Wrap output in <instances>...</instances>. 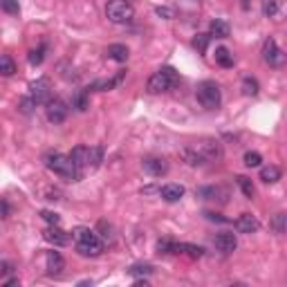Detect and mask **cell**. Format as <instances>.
<instances>
[{
  "label": "cell",
  "instance_id": "1",
  "mask_svg": "<svg viewBox=\"0 0 287 287\" xmlns=\"http://www.w3.org/2000/svg\"><path fill=\"white\" fill-rule=\"evenodd\" d=\"M45 166L52 170V173L61 175L63 180L68 182H79L83 178V173L74 166L70 155H63V152H47L45 155Z\"/></svg>",
  "mask_w": 287,
  "mask_h": 287
},
{
  "label": "cell",
  "instance_id": "2",
  "mask_svg": "<svg viewBox=\"0 0 287 287\" xmlns=\"http://www.w3.org/2000/svg\"><path fill=\"white\" fill-rule=\"evenodd\" d=\"M74 242H76V252L81 256H90V258H97V256L103 254V240L99 234L94 231L85 229V227H79L74 229Z\"/></svg>",
  "mask_w": 287,
  "mask_h": 287
},
{
  "label": "cell",
  "instance_id": "3",
  "mask_svg": "<svg viewBox=\"0 0 287 287\" xmlns=\"http://www.w3.org/2000/svg\"><path fill=\"white\" fill-rule=\"evenodd\" d=\"M180 83V76L178 72L173 68H160L157 72H152L148 83H146V90H148L150 94H160V92H168V90H173L175 85Z\"/></svg>",
  "mask_w": 287,
  "mask_h": 287
},
{
  "label": "cell",
  "instance_id": "4",
  "mask_svg": "<svg viewBox=\"0 0 287 287\" xmlns=\"http://www.w3.org/2000/svg\"><path fill=\"white\" fill-rule=\"evenodd\" d=\"M106 16L114 25H126V23H132L135 9H132V5L128 0H110L106 5Z\"/></svg>",
  "mask_w": 287,
  "mask_h": 287
},
{
  "label": "cell",
  "instance_id": "5",
  "mask_svg": "<svg viewBox=\"0 0 287 287\" xmlns=\"http://www.w3.org/2000/svg\"><path fill=\"white\" fill-rule=\"evenodd\" d=\"M195 97H198V101L202 103L204 108H209V110H216L220 103H222V90H220V85L216 81L198 83V88H195Z\"/></svg>",
  "mask_w": 287,
  "mask_h": 287
},
{
  "label": "cell",
  "instance_id": "6",
  "mask_svg": "<svg viewBox=\"0 0 287 287\" xmlns=\"http://www.w3.org/2000/svg\"><path fill=\"white\" fill-rule=\"evenodd\" d=\"M27 97L36 103V106L47 103L52 99V83H50V79L41 76V79H36V81H32V83H29V90H27Z\"/></svg>",
  "mask_w": 287,
  "mask_h": 287
},
{
  "label": "cell",
  "instance_id": "7",
  "mask_svg": "<svg viewBox=\"0 0 287 287\" xmlns=\"http://www.w3.org/2000/svg\"><path fill=\"white\" fill-rule=\"evenodd\" d=\"M262 59H265L267 65H272V68H280V65H285L287 61V54L278 47V43L274 39H267L262 43Z\"/></svg>",
  "mask_w": 287,
  "mask_h": 287
},
{
  "label": "cell",
  "instance_id": "8",
  "mask_svg": "<svg viewBox=\"0 0 287 287\" xmlns=\"http://www.w3.org/2000/svg\"><path fill=\"white\" fill-rule=\"evenodd\" d=\"M195 148H198L206 157V162H220V160H222V146H220L218 139H209V137H206L200 144H195Z\"/></svg>",
  "mask_w": 287,
  "mask_h": 287
},
{
  "label": "cell",
  "instance_id": "9",
  "mask_svg": "<svg viewBox=\"0 0 287 287\" xmlns=\"http://www.w3.org/2000/svg\"><path fill=\"white\" fill-rule=\"evenodd\" d=\"M45 114L52 124H63L65 117H68V106L61 99H50L45 103Z\"/></svg>",
  "mask_w": 287,
  "mask_h": 287
},
{
  "label": "cell",
  "instance_id": "10",
  "mask_svg": "<svg viewBox=\"0 0 287 287\" xmlns=\"http://www.w3.org/2000/svg\"><path fill=\"white\" fill-rule=\"evenodd\" d=\"M43 238H45V240L50 242V245H54V247H65L70 242V234L61 229L59 224H50V227L43 231Z\"/></svg>",
  "mask_w": 287,
  "mask_h": 287
},
{
  "label": "cell",
  "instance_id": "11",
  "mask_svg": "<svg viewBox=\"0 0 287 287\" xmlns=\"http://www.w3.org/2000/svg\"><path fill=\"white\" fill-rule=\"evenodd\" d=\"M142 166L146 173L152 175V178H162V175L168 173V162L164 160V157H146L142 162Z\"/></svg>",
  "mask_w": 287,
  "mask_h": 287
},
{
  "label": "cell",
  "instance_id": "12",
  "mask_svg": "<svg viewBox=\"0 0 287 287\" xmlns=\"http://www.w3.org/2000/svg\"><path fill=\"white\" fill-rule=\"evenodd\" d=\"M213 245H216V249L222 254H234L238 247V238H236V234H231V231H222V234L216 236Z\"/></svg>",
  "mask_w": 287,
  "mask_h": 287
},
{
  "label": "cell",
  "instance_id": "13",
  "mask_svg": "<svg viewBox=\"0 0 287 287\" xmlns=\"http://www.w3.org/2000/svg\"><path fill=\"white\" fill-rule=\"evenodd\" d=\"M45 270L50 276H59L61 272L65 270V260H63V256H61L59 252H47L45 254Z\"/></svg>",
  "mask_w": 287,
  "mask_h": 287
},
{
  "label": "cell",
  "instance_id": "14",
  "mask_svg": "<svg viewBox=\"0 0 287 287\" xmlns=\"http://www.w3.org/2000/svg\"><path fill=\"white\" fill-rule=\"evenodd\" d=\"M236 229L240 231V234H256V231L260 229V222L256 216H252V213H242V216L236 220Z\"/></svg>",
  "mask_w": 287,
  "mask_h": 287
},
{
  "label": "cell",
  "instance_id": "15",
  "mask_svg": "<svg viewBox=\"0 0 287 287\" xmlns=\"http://www.w3.org/2000/svg\"><path fill=\"white\" fill-rule=\"evenodd\" d=\"M180 157L188 164V166H204L206 164V157L195 148V146H184V148L180 150Z\"/></svg>",
  "mask_w": 287,
  "mask_h": 287
},
{
  "label": "cell",
  "instance_id": "16",
  "mask_svg": "<svg viewBox=\"0 0 287 287\" xmlns=\"http://www.w3.org/2000/svg\"><path fill=\"white\" fill-rule=\"evenodd\" d=\"M70 157H72L74 166H76L79 170H81V173L90 166V148H85V146H76V148L70 152Z\"/></svg>",
  "mask_w": 287,
  "mask_h": 287
},
{
  "label": "cell",
  "instance_id": "17",
  "mask_svg": "<svg viewBox=\"0 0 287 287\" xmlns=\"http://www.w3.org/2000/svg\"><path fill=\"white\" fill-rule=\"evenodd\" d=\"M160 195L166 202H180V200L184 198V186L182 184H164L160 188Z\"/></svg>",
  "mask_w": 287,
  "mask_h": 287
},
{
  "label": "cell",
  "instance_id": "18",
  "mask_svg": "<svg viewBox=\"0 0 287 287\" xmlns=\"http://www.w3.org/2000/svg\"><path fill=\"white\" fill-rule=\"evenodd\" d=\"M108 59H112V61H117V63H126L128 56H130V52H128V47L126 45H121V43H114V45H108Z\"/></svg>",
  "mask_w": 287,
  "mask_h": 287
},
{
  "label": "cell",
  "instance_id": "19",
  "mask_svg": "<svg viewBox=\"0 0 287 287\" xmlns=\"http://www.w3.org/2000/svg\"><path fill=\"white\" fill-rule=\"evenodd\" d=\"M260 180L265 182V184H274V182L280 180V168L270 164V166H262L260 168Z\"/></svg>",
  "mask_w": 287,
  "mask_h": 287
},
{
  "label": "cell",
  "instance_id": "20",
  "mask_svg": "<svg viewBox=\"0 0 287 287\" xmlns=\"http://www.w3.org/2000/svg\"><path fill=\"white\" fill-rule=\"evenodd\" d=\"M209 36L211 39H227L229 36V25L224 21H213L209 27Z\"/></svg>",
  "mask_w": 287,
  "mask_h": 287
},
{
  "label": "cell",
  "instance_id": "21",
  "mask_svg": "<svg viewBox=\"0 0 287 287\" xmlns=\"http://www.w3.org/2000/svg\"><path fill=\"white\" fill-rule=\"evenodd\" d=\"M236 182H238V186H240V191L245 193V198H249L252 200L254 195H256V188H254V182L247 178V175H238L236 178Z\"/></svg>",
  "mask_w": 287,
  "mask_h": 287
},
{
  "label": "cell",
  "instance_id": "22",
  "mask_svg": "<svg viewBox=\"0 0 287 287\" xmlns=\"http://www.w3.org/2000/svg\"><path fill=\"white\" fill-rule=\"evenodd\" d=\"M178 254H186V256H191V258H202V256H204V247L186 245V242H182V245H178Z\"/></svg>",
  "mask_w": 287,
  "mask_h": 287
},
{
  "label": "cell",
  "instance_id": "23",
  "mask_svg": "<svg viewBox=\"0 0 287 287\" xmlns=\"http://www.w3.org/2000/svg\"><path fill=\"white\" fill-rule=\"evenodd\" d=\"M14 72H16L14 59H11L9 54H3V56H0V74H3V76H11Z\"/></svg>",
  "mask_w": 287,
  "mask_h": 287
},
{
  "label": "cell",
  "instance_id": "24",
  "mask_svg": "<svg viewBox=\"0 0 287 287\" xmlns=\"http://www.w3.org/2000/svg\"><path fill=\"white\" fill-rule=\"evenodd\" d=\"M216 61L222 65V68H231V65H234V54H231L227 47H218L216 50Z\"/></svg>",
  "mask_w": 287,
  "mask_h": 287
},
{
  "label": "cell",
  "instance_id": "25",
  "mask_svg": "<svg viewBox=\"0 0 287 287\" xmlns=\"http://www.w3.org/2000/svg\"><path fill=\"white\" fill-rule=\"evenodd\" d=\"M198 195H202L204 200H216L218 195H222V198H227V191H222V188H218V186H204V188H200ZM220 200V198H218ZM222 202V200H220Z\"/></svg>",
  "mask_w": 287,
  "mask_h": 287
},
{
  "label": "cell",
  "instance_id": "26",
  "mask_svg": "<svg viewBox=\"0 0 287 287\" xmlns=\"http://www.w3.org/2000/svg\"><path fill=\"white\" fill-rule=\"evenodd\" d=\"M258 81L256 79H252V76H245L242 79V92H245L247 97H256L258 94Z\"/></svg>",
  "mask_w": 287,
  "mask_h": 287
},
{
  "label": "cell",
  "instance_id": "27",
  "mask_svg": "<svg viewBox=\"0 0 287 287\" xmlns=\"http://www.w3.org/2000/svg\"><path fill=\"white\" fill-rule=\"evenodd\" d=\"M128 274H130V276H150L152 265H148V262H139V265H132L130 270H128Z\"/></svg>",
  "mask_w": 287,
  "mask_h": 287
},
{
  "label": "cell",
  "instance_id": "28",
  "mask_svg": "<svg viewBox=\"0 0 287 287\" xmlns=\"http://www.w3.org/2000/svg\"><path fill=\"white\" fill-rule=\"evenodd\" d=\"M103 162V148L101 146H92L90 148V168H97Z\"/></svg>",
  "mask_w": 287,
  "mask_h": 287
},
{
  "label": "cell",
  "instance_id": "29",
  "mask_svg": "<svg viewBox=\"0 0 287 287\" xmlns=\"http://www.w3.org/2000/svg\"><path fill=\"white\" fill-rule=\"evenodd\" d=\"M260 164H262L260 152H256V150H247V152H245V166L256 168V166H260Z\"/></svg>",
  "mask_w": 287,
  "mask_h": 287
},
{
  "label": "cell",
  "instance_id": "30",
  "mask_svg": "<svg viewBox=\"0 0 287 287\" xmlns=\"http://www.w3.org/2000/svg\"><path fill=\"white\" fill-rule=\"evenodd\" d=\"M272 227L276 234H283V231H287V213H278L276 218H274Z\"/></svg>",
  "mask_w": 287,
  "mask_h": 287
},
{
  "label": "cell",
  "instance_id": "31",
  "mask_svg": "<svg viewBox=\"0 0 287 287\" xmlns=\"http://www.w3.org/2000/svg\"><path fill=\"white\" fill-rule=\"evenodd\" d=\"M157 252H160V254H178V242L160 240V242H157Z\"/></svg>",
  "mask_w": 287,
  "mask_h": 287
},
{
  "label": "cell",
  "instance_id": "32",
  "mask_svg": "<svg viewBox=\"0 0 287 287\" xmlns=\"http://www.w3.org/2000/svg\"><path fill=\"white\" fill-rule=\"evenodd\" d=\"M99 231H101V240H103V242H112V240H114L112 227H110L106 220H101V222H99Z\"/></svg>",
  "mask_w": 287,
  "mask_h": 287
},
{
  "label": "cell",
  "instance_id": "33",
  "mask_svg": "<svg viewBox=\"0 0 287 287\" xmlns=\"http://www.w3.org/2000/svg\"><path fill=\"white\" fill-rule=\"evenodd\" d=\"M27 59H29V63H32V65H41L43 59H45V45H41L39 50H32Z\"/></svg>",
  "mask_w": 287,
  "mask_h": 287
},
{
  "label": "cell",
  "instance_id": "34",
  "mask_svg": "<svg viewBox=\"0 0 287 287\" xmlns=\"http://www.w3.org/2000/svg\"><path fill=\"white\" fill-rule=\"evenodd\" d=\"M74 108L76 110H88V90H81L76 97H74Z\"/></svg>",
  "mask_w": 287,
  "mask_h": 287
},
{
  "label": "cell",
  "instance_id": "35",
  "mask_svg": "<svg viewBox=\"0 0 287 287\" xmlns=\"http://www.w3.org/2000/svg\"><path fill=\"white\" fill-rule=\"evenodd\" d=\"M0 5H3V9L7 11V14L16 16L18 11H21V5H18V0H0Z\"/></svg>",
  "mask_w": 287,
  "mask_h": 287
},
{
  "label": "cell",
  "instance_id": "36",
  "mask_svg": "<svg viewBox=\"0 0 287 287\" xmlns=\"http://www.w3.org/2000/svg\"><path fill=\"white\" fill-rule=\"evenodd\" d=\"M262 11H265V16H276L278 11V0H265V5H262Z\"/></svg>",
  "mask_w": 287,
  "mask_h": 287
},
{
  "label": "cell",
  "instance_id": "37",
  "mask_svg": "<svg viewBox=\"0 0 287 287\" xmlns=\"http://www.w3.org/2000/svg\"><path fill=\"white\" fill-rule=\"evenodd\" d=\"M18 108H21V112L29 114V112H32V110L36 108V103H34V101H32V99H29V97L25 94V97H23V99H21V106H18Z\"/></svg>",
  "mask_w": 287,
  "mask_h": 287
},
{
  "label": "cell",
  "instance_id": "38",
  "mask_svg": "<svg viewBox=\"0 0 287 287\" xmlns=\"http://www.w3.org/2000/svg\"><path fill=\"white\" fill-rule=\"evenodd\" d=\"M209 39H211L209 34H198V39L193 41V45L198 47L200 52H204V50H206V43H209Z\"/></svg>",
  "mask_w": 287,
  "mask_h": 287
},
{
  "label": "cell",
  "instance_id": "39",
  "mask_svg": "<svg viewBox=\"0 0 287 287\" xmlns=\"http://www.w3.org/2000/svg\"><path fill=\"white\" fill-rule=\"evenodd\" d=\"M41 218L45 220V222H50V224H59L61 222V218L54 211H41Z\"/></svg>",
  "mask_w": 287,
  "mask_h": 287
},
{
  "label": "cell",
  "instance_id": "40",
  "mask_svg": "<svg viewBox=\"0 0 287 287\" xmlns=\"http://www.w3.org/2000/svg\"><path fill=\"white\" fill-rule=\"evenodd\" d=\"M155 14H157V16H162V18H173V11H170L168 7H157V9H155Z\"/></svg>",
  "mask_w": 287,
  "mask_h": 287
},
{
  "label": "cell",
  "instance_id": "41",
  "mask_svg": "<svg viewBox=\"0 0 287 287\" xmlns=\"http://www.w3.org/2000/svg\"><path fill=\"white\" fill-rule=\"evenodd\" d=\"M204 216L209 218V220H213V222H227V218H222V216H220V213H209V211H206Z\"/></svg>",
  "mask_w": 287,
  "mask_h": 287
},
{
  "label": "cell",
  "instance_id": "42",
  "mask_svg": "<svg viewBox=\"0 0 287 287\" xmlns=\"http://www.w3.org/2000/svg\"><path fill=\"white\" fill-rule=\"evenodd\" d=\"M0 274H3V276H7V274H11V265L7 260H3L0 262Z\"/></svg>",
  "mask_w": 287,
  "mask_h": 287
},
{
  "label": "cell",
  "instance_id": "43",
  "mask_svg": "<svg viewBox=\"0 0 287 287\" xmlns=\"http://www.w3.org/2000/svg\"><path fill=\"white\" fill-rule=\"evenodd\" d=\"M3 218L5 220L9 218V202H7V200H3Z\"/></svg>",
  "mask_w": 287,
  "mask_h": 287
}]
</instances>
